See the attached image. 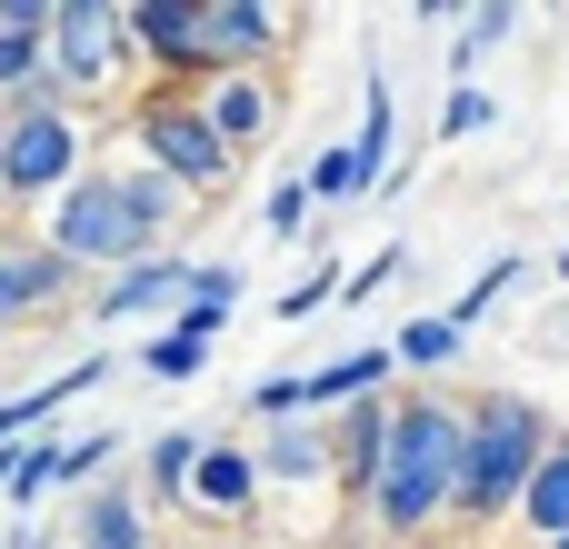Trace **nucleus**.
Segmentation results:
<instances>
[{
  "label": "nucleus",
  "mask_w": 569,
  "mask_h": 549,
  "mask_svg": "<svg viewBox=\"0 0 569 549\" xmlns=\"http://www.w3.org/2000/svg\"><path fill=\"white\" fill-rule=\"evenodd\" d=\"M0 490H10V510L50 500V490H60V440H30V450L10 460V480H0Z\"/></svg>",
  "instance_id": "nucleus-27"
},
{
  "label": "nucleus",
  "mask_w": 569,
  "mask_h": 549,
  "mask_svg": "<svg viewBox=\"0 0 569 549\" xmlns=\"http://www.w3.org/2000/svg\"><path fill=\"white\" fill-rule=\"evenodd\" d=\"M110 370H120V360H70V370H50L40 390H20V400H0V480H10V460L30 450V430H40V420H50L60 400H80V390H100Z\"/></svg>",
  "instance_id": "nucleus-11"
},
{
  "label": "nucleus",
  "mask_w": 569,
  "mask_h": 549,
  "mask_svg": "<svg viewBox=\"0 0 569 549\" xmlns=\"http://www.w3.org/2000/svg\"><path fill=\"white\" fill-rule=\"evenodd\" d=\"M200 110H210V130L230 140V160L270 150V120H280V100H270V80H260V70H230V80H210V90H200Z\"/></svg>",
  "instance_id": "nucleus-10"
},
{
  "label": "nucleus",
  "mask_w": 569,
  "mask_h": 549,
  "mask_svg": "<svg viewBox=\"0 0 569 549\" xmlns=\"http://www.w3.org/2000/svg\"><path fill=\"white\" fill-rule=\"evenodd\" d=\"M120 70H130L120 10H110V0H50V80L70 90V110H80L90 90H110Z\"/></svg>",
  "instance_id": "nucleus-6"
},
{
  "label": "nucleus",
  "mask_w": 569,
  "mask_h": 549,
  "mask_svg": "<svg viewBox=\"0 0 569 549\" xmlns=\"http://www.w3.org/2000/svg\"><path fill=\"white\" fill-rule=\"evenodd\" d=\"M80 549H150V500L130 480H100L80 500Z\"/></svg>",
  "instance_id": "nucleus-15"
},
{
  "label": "nucleus",
  "mask_w": 569,
  "mask_h": 549,
  "mask_svg": "<svg viewBox=\"0 0 569 549\" xmlns=\"http://www.w3.org/2000/svg\"><path fill=\"white\" fill-rule=\"evenodd\" d=\"M0 330H20V300H10V250H0Z\"/></svg>",
  "instance_id": "nucleus-33"
},
{
  "label": "nucleus",
  "mask_w": 569,
  "mask_h": 549,
  "mask_svg": "<svg viewBox=\"0 0 569 549\" xmlns=\"http://www.w3.org/2000/svg\"><path fill=\"white\" fill-rule=\"evenodd\" d=\"M130 140H140V170H160L180 200H210V190H230V140L210 130V110H200V90H140V110H130Z\"/></svg>",
  "instance_id": "nucleus-3"
},
{
  "label": "nucleus",
  "mask_w": 569,
  "mask_h": 549,
  "mask_svg": "<svg viewBox=\"0 0 569 549\" xmlns=\"http://www.w3.org/2000/svg\"><path fill=\"white\" fill-rule=\"evenodd\" d=\"M120 30H130V60L160 70V90H190V80L210 90V60H200V0H130Z\"/></svg>",
  "instance_id": "nucleus-7"
},
{
  "label": "nucleus",
  "mask_w": 569,
  "mask_h": 549,
  "mask_svg": "<svg viewBox=\"0 0 569 549\" xmlns=\"http://www.w3.org/2000/svg\"><path fill=\"white\" fill-rule=\"evenodd\" d=\"M550 549H569V540H550Z\"/></svg>",
  "instance_id": "nucleus-36"
},
{
  "label": "nucleus",
  "mask_w": 569,
  "mask_h": 549,
  "mask_svg": "<svg viewBox=\"0 0 569 549\" xmlns=\"http://www.w3.org/2000/svg\"><path fill=\"white\" fill-rule=\"evenodd\" d=\"M40 250H60L70 270H130V260H150L160 240L140 230V210H130L120 170H80V180L50 200V220H40Z\"/></svg>",
  "instance_id": "nucleus-4"
},
{
  "label": "nucleus",
  "mask_w": 569,
  "mask_h": 549,
  "mask_svg": "<svg viewBox=\"0 0 569 549\" xmlns=\"http://www.w3.org/2000/svg\"><path fill=\"white\" fill-rule=\"evenodd\" d=\"M350 160L370 170V190L400 170V100H390V70H370V80H360V130H350Z\"/></svg>",
  "instance_id": "nucleus-16"
},
{
  "label": "nucleus",
  "mask_w": 569,
  "mask_h": 549,
  "mask_svg": "<svg viewBox=\"0 0 569 549\" xmlns=\"http://www.w3.org/2000/svg\"><path fill=\"white\" fill-rule=\"evenodd\" d=\"M50 70V30H0V100H20Z\"/></svg>",
  "instance_id": "nucleus-28"
},
{
  "label": "nucleus",
  "mask_w": 569,
  "mask_h": 549,
  "mask_svg": "<svg viewBox=\"0 0 569 549\" xmlns=\"http://www.w3.org/2000/svg\"><path fill=\"white\" fill-rule=\"evenodd\" d=\"M280 40H290V20H280L270 0H200V60H210V80H230V70H270Z\"/></svg>",
  "instance_id": "nucleus-8"
},
{
  "label": "nucleus",
  "mask_w": 569,
  "mask_h": 549,
  "mask_svg": "<svg viewBox=\"0 0 569 549\" xmlns=\"http://www.w3.org/2000/svg\"><path fill=\"white\" fill-rule=\"evenodd\" d=\"M70 290H80V270L60 260V250H10V300H20V320H40V310H70Z\"/></svg>",
  "instance_id": "nucleus-17"
},
{
  "label": "nucleus",
  "mask_w": 569,
  "mask_h": 549,
  "mask_svg": "<svg viewBox=\"0 0 569 549\" xmlns=\"http://www.w3.org/2000/svg\"><path fill=\"white\" fill-rule=\"evenodd\" d=\"M190 270H200V260H180V250H150V260L110 270V290H90V320L110 330V320H140V310H180V300H190Z\"/></svg>",
  "instance_id": "nucleus-9"
},
{
  "label": "nucleus",
  "mask_w": 569,
  "mask_h": 549,
  "mask_svg": "<svg viewBox=\"0 0 569 549\" xmlns=\"http://www.w3.org/2000/svg\"><path fill=\"white\" fill-rule=\"evenodd\" d=\"M120 190H130V210H140V230H150V240L170 250V230L190 220V210H180V190H170L160 170H120Z\"/></svg>",
  "instance_id": "nucleus-24"
},
{
  "label": "nucleus",
  "mask_w": 569,
  "mask_h": 549,
  "mask_svg": "<svg viewBox=\"0 0 569 549\" xmlns=\"http://www.w3.org/2000/svg\"><path fill=\"white\" fill-rule=\"evenodd\" d=\"M200 450H210L200 430H160V440H150V500H160V510H170V500H190V470H200Z\"/></svg>",
  "instance_id": "nucleus-21"
},
{
  "label": "nucleus",
  "mask_w": 569,
  "mask_h": 549,
  "mask_svg": "<svg viewBox=\"0 0 569 549\" xmlns=\"http://www.w3.org/2000/svg\"><path fill=\"white\" fill-rule=\"evenodd\" d=\"M200 370H210V340H190L180 320L160 340H140V380H200Z\"/></svg>",
  "instance_id": "nucleus-25"
},
{
  "label": "nucleus",
  "mask_w": 569,
  "mask_h": 549,
  "mask_svg": "<svg viewBox=\"0 0 569 549\" xmlns=\"http://www.w3.org/2000/svg\"><path fill=\"white\" fill-rule=\"evenodd\" d=\"M520 540H569V430H550V450H540V470H530V490H520Z\"/></svg>",
  "instance_id": "nucleus-14"
},
{
  "label": "nucleus",
  "mask_w": 569,
  "mask_h": 549,
  "mask_svg": "<svg viewBox=\"0 0 569 549\" xmlns=\"http://www.w3.org/2000/svg\"><path fill=\"white\" fill-rule=\"evenodd\" d=\"M190 500H200V510H220V520H240V510L260 500V450L210 440V450H200V470H190Z\"/></svg>",
  "instance_id": "nucleus-13"
},
{
  "label": "nucleus",
  "mask_w": 569,
  "mask_h": 549,
  "mask_svg": "<svg viewBox=\"0 0 569 549\" xmlns=\"http://www.w3.org/2000/svg\"><path fill=\"white\" fill-rule=\"evenodd\" d=\"M80 110H0V200H60L90 160Z\"/></svg>",
  "instance_id": "nucleus-5"
},
{
  "label": "nucleus",
  "mask_w": 569,
  "mask_h": 549,
  "mask_svg": "<svg viewBox=\"0 0 569 549\" xmlns=\"http://www.w3.org/2000/svg\"><path fill=\"white\" fill-rule=\"evenodd\" d=\"M400 260H410V250H400V240H390V250H370V260H360V270H350V280H340V300H380V290H390V280H400Z\"/></svg>",
  "instance_id": "nucleus-31"
},
{
  "label": "nucleus",
  "mask_w": 569,
  "mask_h": 549,
  "mask_svg": "<svg viewBox=\"0 0 569 549\" xmlns=\"http://www.w3.org/2000/svg\"><path fill=\"white\" fill-rule=\"evenodd\" d=\"M390 360H400V370H420V380H440V370H460V330H450V310H420V320H400V340H390Z\"/></svg>",
  "instance_id": "nucleus-20"
},
{
  "label": "nucleus",
  "mask_w": 569,
  "mask_h": 549,
  "mask_svg": "<svg viewBox=\"0 0 569 549\" xmlns=\"http://www.w3.org/2000/svg\"><path fill=\"white\" fill-rule=\"evenodd\" d=\"M260 490H330V420L260 430Z\"/></svg>",
  "instance_id": "nucleus-12"
},
{
  "label": "nucleus",
  "mask_w": 569,
  "mask_h": 549,
  "mask_svg": "<svg viewBox=\"0 0 569 549\" xmlns=\"http://www.w3.org/2000/svg\"><path fill=\"white\" fill-rule=\"evenodd\" d=\"M500 40H520V0H490V10H470V20H460V50H450V90H480V60H490Z\"/></svg>",
  "instance_id": "nucleus-18"
},
{
  "label": "nucleus",
  "mask_w": 569,
  "mask_h": 549,
  "mask_svg": "<svg viewBox=\"0 0 569 549\" xmlns=\"http://www.w3.org/2000/svg\"><path fill=\"white\" fill-rule=\"evenodd\" d=\"M20 549H50V540H20Z\"/></svg>",
  "instance_id": "nucleus-35"
},
{
  "label": "nucleus",
  "mask_w": 569,
  "mask_h": 549,
  "mask_svg": "<svg viewBox=\"0 0 569 549\" xmlns=\"http://www.w3.org/2000/svg\"><path fill=\"white\" fill-rule=\"evenodd\" d=\"M540 450H550V410L520 400V390H480V400H470V450H460V500H450V520H460V530L520 520V490H530Z\"/></svg>",
  "instance_id": "nucleus-2"
},
{
  "label": "nucleus",
  "mask_w": 569,
  "mask_h": 549,
  "mask_svg": "<svg viewBox=\"0 0 569 549\" xmlns=\"http://www.w3.org/2000/svg\"><path fill=\"white\" fill-rule=\"evenodd\" d=\"M560 290H569V250H560Z\"/></svg>",
  "instance_id": "nucleus-34"
},
{
  "label": "nucleus",
  "mask_w": 569,
  "mask_h": 549,
  "mask_svg": "<svg viewBox=\"0 0 569 549\" xmlns=\"http://www.w3.org/2000/svg\"><path fill=\"white\" fill-rule=\"evenodd\" d=\"M0 30H50V0H0Z\"/></svg>",
  "instance_id": "nucleus-32"
},
{
  "label": "nucleus",
  "mask_w": 569,
  "mask_h": 549,
  "mask_svg": "<svg viewBox=\"0 0 569 549\" xmlns=\"http://www.w3.org/2000/svg\"><path fill=\"white\" fill-rule=\"evenodd\" d=\"M480 130H500V100L490 90H450L440 100V140H480Z\"/></svg>",
  "instance_id": "nucleus-29"
},
{
  "label": "nucleus",
  "mask_w": 569,
  "mask_h": 549,
  "mask_svg": "<svg viewBox=\"0 0 569 549\" xmlns=\"http://www.w3.org/2000/svg\"><path fill=\"white\" fill-rule=\"evenodd\" d=\"M300 180H310V200H320V210H350V200H370V170L350 160V140H330V150H320Z\"/></svg>",
  "instance_id": "nucleus-22"
},
{
  "label": "nucleus",
  "mask_w": 569,
  "mask_h": 549,
  "mask_svg": "<svg viewBox=\"0 0 569 549\" xmlns=\"http://www.w3.org/2000/svg\"><path fill=\"white\" fill-rule=\"evenodd\" d=\"M520 270H530V260H510V250H500V260H490V270H480V280H470V290L450 300V330L470 340V330H480V320H490V310H500V300L520 290Z\"/></svg>",
  "instance_id": "nucleus-23"
},
{
  "label": "nucleus",
  "mask_w": 569,
  "mask_h": 549,
  "mask_svg": "<svg viewBox=\"0 0 569 549\" xmlns=\"http://www.w3.org/2000/svg\"><path fill=\"white\" fill-rule=\"evenodd\" d=\"M260 230H270V240H310V230H320V200H310V180H300V170H290V180H270Z\"/></svg>",
  "instance_id": "nucleus-26"
},
{
  "label": "nucleus",
  "mask_w": 569,
  "mask_h": 549,
  "mask_svg": "<svg viewBox=\"0 0 569 549\" xmlns=\"http://www.w3.org/2000/svg\"><path fill=\"white\" fill-rule=\"evenodd\" d=\"M460 450H470V400H450L440 380L400 390L390 460H380V490H370V530L380 540H430L460 500Z\"/></svg>",
  "instance_id": "nucleus-1"
},
{
  "label": "nucleus",
  "mask_w": 569,
  "mask_h": 549,
  "mask_svg": "<svg viewBox=\"0 0 569 549\" xmlns=\"http://www.w3.org/2000/svg\"><path fill=\"white\" fill-rule=\"evenodd\" d=\"M230 310H240V270H230V260H200V270H190V300H180V330H190V340H220Z\"/></svg>",
  "instance_id": "nucleus-19"
},
{
  "label": "nucleus",
  "mask_w": 569,
  "mask_h": 549,
  "mask_svg": "<svg viewBox=\"0 0 569 549\" xmlns=\"http://www.w3.org/2000/svg\"><path fill=\"white\" fill-rule=\"evenodd\" d=\"M330 300H340V260H320L300 290H280V300H270V320H310V310H330Z\"/></svg>",
  "instance_id": "nucleus-30"
}]
</instances>
